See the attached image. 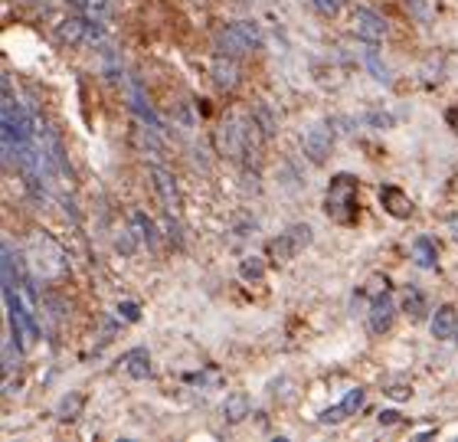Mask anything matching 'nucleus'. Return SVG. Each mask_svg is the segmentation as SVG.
<instances>
[{"instance_id": "f257e3e1", "label": "nucleus", "mask_w": 458, "mask_h": 442, "mask_svg": "<svg viewBox=\"0 0 458 442\" xmlns=\"http://www.w3.org/2000/svg\"><path fill=\"white\" fill-rule=\"evenodd\" d=\"M324 213L337 223H350L357 216V177L354 174L331 177V187H328V197H324Z\"/></svg>"}, {"instance_id": "f03ea898", "label": "nucleus", "mask_w": 458, "mask_h": 442, "mask_svg": "<svg viewBox=\"0 0 458 442\" xmlns=\"http://www.w3.org/2000/svg\"><path fill=\"white\" fill-rule=\"evenodd\" d=\"M259 43H262V30L252 20H239V23L223 26L220 33H216V50L223 56H246Z\"/></svg>"}, {"instance_id": "7ed1b4c3", "label": "nucleus", "mask_w": 458, "mask_h": 442, "mask_svg": "<svg viewBox=\"0 0 458 442\" xmlns=\"http://www.w3.org/2000/svg\"><path fill=\"white\" fill-rule=\"evenodd\" d=\"M4 302H7V318H10V331H13V338H20V344L30 348V344L40 338V328H36L33 311H26L23 302L17 298V292L13 289H4Z\"/></svg>"}, {"instance_id": "20e7f679", "label": "nucleus", "mask_w": 458, "mask_h": 442, "mask_svg": "<svg viewBox=\"0 0 458 442\" xmlns=\"http://www.w3.org/2000/svg\"><path fill=\"white\" fill-rule=\"evenodd\" d=\"M308 246H311V226H308V223H295V226H289L279 239H272L269 253L275 255V259H281V263H289L298 253H305Z\"/></svg>"}, {"instance_id": "39448f33", "label": "nucleus", "mask_w": 458, "mask_h": 442, "mask_svg": "<svg viewBox=\"0 0 458 442\" xmlns=\"http://www.w3.org/2000/svg\"><path fill=\"white\" fill-rule=\"evenodd\" d=\"M354 33L364 36L367 43H376V40H383V36L390 33V26H386V20H383L376 10L357 7L354 10Z\"/></svg>"}, {"instance_id": "423d86ee", "label": "nucleus", "mask_w": 458, "mask_h": 442, "mask_svg": "<svg viewBox=\"0 0 458 442\" xmlns=\"http://www.w3.org/2000/svg\"><path fill=\"white\" fill-rule=\"evenodd\" d=\"M396 321V305H393V298L383 292L370 302V311H367V324H370V331L374 334H386Z\"/></svg>"}, {"instance_id": "0eeeda50", "label": "nucleus", "mask_w": 458, "mask_h": 442, "mask_svg": "<svg viewBox=\"0 0 458 442\" xmlns=\"http://www.w3.org/2000/svg\"><path fill=\"white\" fill-rule=\"evenodd\" d=\"M334 148V131L328 125H314L305 135V154L311 164H324Z\"/></svg>"}, {"instance_id": "6e6552de", "label": "nucleus", "mask_w": 458, "mask_h": 442, "mask_svg": "<svg viewBox=\"0 0 458 442\" xmlns=\"http://www.w3.org/2000/svg\"><path fill=\"white\" fill-rule=\"evenodd\" d=\"M151 177H154V187H157V197H161V204L167 213H177L180 206V197H177V184H174V174L164 170L161 164H154L151 167Z\"/></svg>"}, {"instance_id": "1a4fd4ad", "label": "nucleus", "mask_w": 458, "mask_h": 442, "mask_svg": "<svg viewBox=\"0 0 458 442\" xmlns=\"http://www.w3.org/2000/svg\"><path fill=\"white\" fill-rule=\"evenodd\" d=\"M380 204L386 206V213L396 216V220H409V216H413V200H409L399 187H393V184L380 187Z\"/></svg>"}, {"instance_id": "9d476101", "label": "nucleus", "mask_w": 458, "mask_h": 442, "mask_svg": "<svg viewBox=\"0 0 458 442\" xmlns=\"http://www.w3.org/2000/svg\"><path fill=\"white\" fill-rule=\"evenodd\" d=\"M458 334V311L455 305H439L432 315V338L435 341H449Z\"/></svg>"}, {"instance_id": "9b49d317", "label": "nucleus", "mask_w": 458, "mask_h": 442, "mask_svg": "<svg viewBox=\"0 0 458 442\" xmlns=\"http://www.w3.org/2000/svg\"><path fill=\"white\" fill-rule=\"evenodd\" d=\"M213 82L220 85V89H226V92H233L239 85V66H236V56H216L213 60Z\"/></svg>"}, {"instance_id": "f8f14e48", "label": "nucleus", "mask_w": 458, "mask_h": 442, "mask_svg": "<svg viewBox=\"0 0 458 442\" xmlns=\"http://www.w3.org/2000/svg\"><path fill=\"white\" fill-rule=\"evenodd\" d=\"M121 364H125V370L135 377V380H147V377H151V354H147V348H131L125 358H121Z\"/></svg>"}, {"instance_id": "ddd939ff", "label": "nucleus", "mask_w": 458, "mask_h": 442, "mask_svg": "<svg viewBox=\"0 0 458 442\" xmlns=\"http://www.w3.org/2000/svg\"><path fill=\"white\" fill-rule=\"evenodd\" d=\"M252 413V403H249V397L246 393H229L226 400H223V419L226 423H242V419Z\"/></svg>"}, {"instance_id": "4468645a", "label": "nucleus", "mask_w": 458, "mask_h": 442, "mask_svg": "<svg viewBox=\"0 0 458 442\" xmlns=\"http://www.w3.org/2000/svg\"><path fill=\"white\" fill-rule=\"evenodd\" d=\"M131 109L138 111V118L147 125V131H161V118L151 111V105L145 102V95H141V82L131 79Z\"/></svg>"}, {"instance_id": "2eb2a0df", "label": "nucleus", "mask_w": 458, "mask_h": 442, "mask_svg": "<svg viewBox=\"0 0 458 442\" xmlns=\"http://www.w3.org/2000/svg\"><path fill=\"white\" fill-rule=\"evenodd\" d=\"M85 33H89V20H82V17H66V20H60V26H56V36H60V43H66V46L82 43Z\"/></svg>"}, {"instance_id": "dca6fc26", "label": "nucleus", "mask_w": 458, "mask_h": 442, "mask_svg": "<svg viewBox=\"0 0 458 442\" xmlns=\"http://www.w3.org/2000/svg\"><path fill=\"white\" fill-rule=\"evenodd\" d=\"M413 263H416L419 269H435V263H439V249H435V243L429 236H419L416 243H413Z\"/></svg>"}, {"instance_id": "f3484780", "label": "nucleus", "mask_w": 458, "mask_h": 442, "mask_svg": "<svg viewBox=\"0 0 458 442\" xmlns=\"http://www.w3.org/2000/svg\"><path fill=\"white\" fill-rule=\"evenodd\" d=\"M403 311H406V315L413 318V321H423L425 311H429V305H425V295H423V292L409 285L406 295H403Z\"/></svg>"}, {"instance_id": "a211bd4d", "label": "nucleus", "mask_w": 458, "mask_h": 442, "mask_svg": "<svg viewBox=\"0 0 458 442\" xmlns=\"http://www.w3.org/2000/svg\"><path fill=\"white\" fill-rule=\"evenodd\" d=\"M131 226H135V230H138V236H141V239H145V243H147V249H154V246H157V223H154L151 216H147V213H141V210H138L135 216H131Z\"/></svg>"}, {"instance_id": "6ab92c4d", "label": "nucleus", "mask_w": 458, "mask_h": 442, "mask_svg": "<svg viewBox=\"0 0 458 442\" xmlns=\"http://www.w3.org/2000/svg\"><path fill=\"white\" fill-rule=\"evenodd\" d=\"M79 413H82V393H66L56 407V416L69 423V419H79Z\"/></svg>"}, {"instance_id": "aec40b11", "label": "nucleus", "mask_w": 458, "mask_h": 442, "mask_svg": "<svg viewBox=\"0 0 458 442\" xmlns=\"http://www.w3.org/2000/svg\"><path fill=\"white\" fill-rule=\"evenodd\" d=\"M239 275H242L246 282H262L265 263L259 259V255H249V259H242V265H239Z\"/></svg>"}, {"instance_id": "412c9836", "label": "nucleus", "mask_w": 458, "mask_h": 442, "mask_svg": "<svg viewBox=\"0 0 458 442\" xmlns=\"http://www.w3.org/2000/svg\"><path fill=\"white\" fill-rule=\"evenodd\" d=\"M252 118L259 121V125H262V138H272L275 135V118H272V111L265 109V102H259L252 109Z\"/></svg>"}, {"instance_id": "4be33fe9", "label": "nucleus", "mask_w": 458, "mask_h": 442, "mask_svg": "<svg viewBox=\"0 0 458 442\" xmlns=\"http://www.w3.org/2000/svg\"><path fill=\"white\" fill-rule=\"evenodd\" d=\"M89 20H105L108 17V0H82V7H79Z\"/></svg>"}, {"instance_id": "5701e85b", "label": "nucleus", "mask_w": 458, "mask_h": 442, "mask_svg": "<svg viewBox=\"0 0 458 442\" xmlns=\"http://www.w3.org/2000/svg\"><path fill=\"white\" fill-rule=\"evenodd\" d=\"M367 403V390H360V387H354V390H347V397H344V400H340V407L347 409V416H354L357 409L364 407Z\"/></svg>"}, {"instance_id": "b1692460", "label": "nucleus", "mask_w": 458, "mask_h": 442, "mask_svg": "<svg viewBox=\"0 0 458 442\" xmlns=\"http://www.w3.org/2000/svg\"><path fill=\"white\" fill-rule=\"evenodd\" d=\"M367 56V66H370V72H374V79H380V82H390V72H386V66L380 62V56H376V50L370 46V50L364 53Z\"/></svg>"}, {"instance_id": "393cba45", "label": "nucleus", "mask_w": 458, "mask_h": 442, "mask_svg": "<svg viewBox=\"0 0 458 442\" xmlns=\"http://www.w3.org/2000/svg\"><path fill=\"white\" fill-rule=\"evenodd\" d=\"M344 419H347V409H344V407L337 403V407L324 409L321 416H318V423H321V426H334V423H344Z\"/></svg>"}, {"instance_id": "a878e982", "label": "nucleus", "mask_w": 458, "mask_h": 442, "mask_svg": "<svg viewBox=\"0 0 458 442\" xmlns=\"http://www.w3.org/2000/svg\"><path fill=\"white\" fill-rule=\"evenodd\" d=\"M403 4H406V10L419 20V23H429V7H425V0H403Z\"/></svg>"}, {"instance_id": "bb28decb", "label": "nucleus", "mask_w": 458, "mask_h": 442, "mask_svg": "<svg viewBox=\"0 0 458 442\" xmlns=\"http://www.w3.org/2000/svg\"><path fill=\"white\" fill-rule=\"evenodd\" d=\"M321 17H337L340 13V0H311Z\"/></svg>"}, {"instance_id": "cd10ccee", "label": "nucleus", "mask_w": 458, "mask_h": 442, "mask_svg": "<svg viewBox=\"0 0 458 442\" xmlns=\"http://www.w3.org/2000/svg\"><path fill=\"white\" fill-rule=\"evenodd\" d=\"M118 315L125 318V321H138V318H141V311H138L135 302H121V305H118Z\"/></svg>"}, {"instance_id": "c85d7f7f", "label": "nucleus", "mask_w": 458, "mask_h": 442, "mask_svg": "<svg viewBox=\"0 0 458 442\" xmlns=\"http://www.w3.org/2000/svg\"><path fill=\"white\" fill-rule=\"evenodd\" d=\"M386 393H390V397H396V400H409V397H413V387H406V383H393Z\"/></svg>"}, {"instance_id": "c756f323", "label": "nucleus", "mask_w": 458, "mask_h": 442, "mask_svg": "<svg viewBox=\"0 0 458 442\" xmlns=\"http://www.w3.org/2000/svg\"><path fill=\"white\" fill-rule=\"evenodd\" d=\"M380 423H383V426L399 423V413H396V409H383V413H380Z\"/></svg>"}, {"instance_id": "7c9ffc66", "label": "nucleus", "mask_w": 458, "mask_h": 442, "mask_svg": "<svg viewBox=\"0 0 458 442\" xmlns=\"http://www.w3.org/2000/svg\"><path fill=\"white\" fill-rule=\"evenodd\" d=\"M445 121H449V125H452V131H455V135H458V109H449V111H445Z\"/></svg>"}, {"instance_id": "2f4dec72", "label": "nucleus", "mask_w": 458, "mask_h": 442, "mask_svg": "<svg viewBox=\"0 0 458 442\" xmlns=\"http://www.w3.org/2000/svg\"><path fill=\"white\" fill-rule=\"evenodd\" d=\"M452 233H455V239H458V220H455V223H452Z\"/></svg>"}, {"instance_id": "473e14b6", "label": "nucleus", "mask_w": 458, "mask_h": 442, "mask_svg": "<svg viewBox=\"0 0 458 442\" xmlns=\"http://www.w3.org/2000/svg\"><path fill=\"white\" fill-rule=\"evenodd\" d=\"M26 4H30V0H26Z\"/></svg>"}, {"instance_id": "72a5a7b5", "label": "nucleus", "mask_w": 458, "mask_h": 442, "mask_svg": "<svg viewBox=\"0 0 458 442\" xmlns=\"http://www.w3.org/2000/svg\"><path fill=\"white\" fill-rule=\"evenodd\" d=\"M455 341H458V338H455Z\"/></svg>"}]
</instances>
